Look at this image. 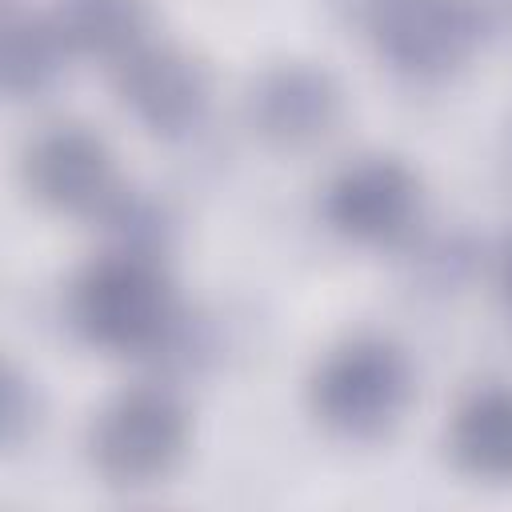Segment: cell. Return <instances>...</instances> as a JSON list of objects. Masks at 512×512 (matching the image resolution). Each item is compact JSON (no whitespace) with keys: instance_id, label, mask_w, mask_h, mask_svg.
<instances>
[{"instance_id":"13","label":"cell","mask_w":512,"mask_h":512,"mask_svg":"<svg viewBox=\"0 0 512 512\" xmlns=\"http://www.w3.org/2000/svg\"><path fill=\"white\" fill-rule=\"evenodd\" d=\"M500 288H504V296L512 300V244H508L504 260H500Z\"/></svg>"},{"instance_id":"4","label":"cell","mask_w":512,"mask_h":512,"mask_svg":"<svg viewBox=\"0 0 512 512\" xmlns=\"http://www.w3.org/2000/svg\"><path fill=\"white\" fill-rule=\"evenodd\" d=\"M368 36L380 60L404 76H448L480 44L472 0H372Z\"/></svg>"},{"instance_id":"7","label":"cell","mask_w":512,"mask_h":512,"mask_svg":"<svg viewBox=\"0 0 512 512\" xmlns=\"http://www.w3.org/2000/svg\"><path fill=\"white\" fill-rule=\"evenodd\" d=\"M420 216V180L396 156H356L324 188V220L352 244H392Z\"/></svg>"},{"instance_id":"5","label":"cell","mask_w":512,"mask_h":512,"mask_svg":"<svg viewBox=\"0 0 512 512\" xmlns=\"http://www.w3.org/2000/svg\"><path fill=\"white\" fill-rule=\"evenodd\" d=\"M112 88L120 108L152 136H184L208 112V72L196 56L176 44L140 40L132 52L112 60Z\"/></svg>"},{"instance_id":"2","label":"cell","mask_w":512,"mask_h":512,"mask_svg":"<svg viewBox=\"0 0 512 512\" xmlns=\"http://www.w3.org/2000/svg\"><path fill=\"white\" fill-rule=\"evenodd\" d=\"M412 396V368L408 356L388 336H348L324 352L308 380L312 416L344 436V440H372L384 436Z\"/></svg>"},{"instance_id":"1","label":"cell","mask_w":512,"mask_h":512,"mask_svg":"<svg viewBox=\"0 0 512 512\" xmlns=\"http://www.w3.org/2000/svg\"><path fill=\"white\" fill-rule=\"evenodd\" d=\"M72 328L100 352H152L176 328V288L148 252H104L68 288Z\"/></svg>"},{"instance_id":"11","label":"cell","mask_w":512,"mask_h":512,"mask_svg":"<svg viewBox=\"0 0 512 512\" xmlns=\"http://www.w3.org/2000/svg\"><path fill=\"white\" fill-rule=\"evenodd\" d=\"M68 44L60 28L44 16H8L4 20V88L8 96H40L64 68Z\"/></svg>"},{"instance_id":"8","label":"cell","mask_w":512,"mask_h":512,"mask_svg":"<svg viewBox=\"0 0 512 512\" xmlns=\"http://www.w3.org/2000/svg\"><path fill=\"white\" fill-rule=\"evenodd\" d=\"M252 132L276 148H308L336 132L344 116L340 84L312 64H276L244 96Z\"/></svg>"},{"instance_id":"10","label":"cell","mask_w":512,"mask_h":512,"mask_svg":"<svg viewBox=\"0 0 512 512\" xmlns=\"http://www.w3.org/2000/svg\"><path fill=\"white\" fill-rule=\"evenodd\" d=\"M52 24L60 28L68 52L120 60L144 40L140 0H56Z\"/></svg>"},{"instance_id":"6","label":"cell","mask_w":512,"mask_h":512,"mask_svg":"<svg viewBox=\"0 0 512 512\" xmlns=\"http://www.w3.org/2000/svg\"><path fill=\"white\" fill-rule=\"evenodd\" d=\"M24 180L40 204L68 216H104L120 200L116 156L84 124H52L24 152Z\"/></svg>"},{"instance_id":"3","label":"cell","mask_w":512,"mask_h":512,"mask_svg":"<svg viewBox=\"0 0 512 512\" xmlns=\"http://www.w3.org/2000/svg\"><path fill=\"white\" fill-rule=\"evenodd\" d=\"M188 412L164 388H128L100 408L88 456L108 484L140 488L168 476L188 452Z\"/></svg>"},{"instance_id":"12","label":"cell","mask_w":512,"mask_h":512,"mask_svg":"<svg viewBox=\"0 0 512 512\" xmlns=\"http://www.w3.org/2000/svg\"><path fill=\"white\" fill-rule=\"evenodd\" d=\"M24 396H32L28 388H24V376L16 372V368H8L4 372V400H0V424H4V444L8 448H16L20 444V428L28 424V416H32V400L24 404Z\"/></svg>"},{"instance_id":"9","label":"cell","mask_w":512,"mask_h":512,"mask_svg":"<svg viewBox=\"0 0 512 512\" xmlns=\"http://www.w3.org/2000/svg\"><path fill=\"white\" fill-rule=\"evenodd\" d=\"M448 456L476 480H512V384H480L452 408Z\"/></svg>"}]
</instances>
